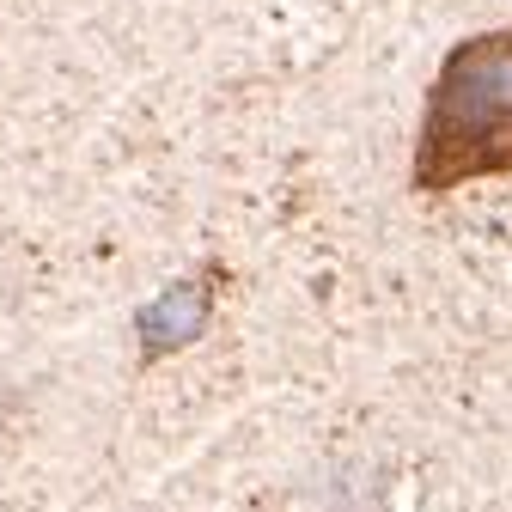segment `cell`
Instances as JSON below:
<instances>
[{
  "mask_svg": "<svg viewBox=\"0 0 512 512\" xmlns=\"http://www.w3.org/2000/svg\"><path fill=\"white\" fill-rule=\"evenodd\" d=\"M482 177H512V25L445 49L409 159L415 196H452Z\"/></svg>",
  "mask_w": 512,
  "mask_h": 512,
  "instance_id": "obj_1",
  "label": "cell"
},
{
  "mask_svg": "<svg viewBox=\"0 0 512 512\" xmlns=\"http://www.w3.org/2000/svg\"><path fill=\"white\" fill-rule=\"evenodd\" d=\"M147 354H165L171 342H189L202 324H208V287L202 281H189V287H177V293H165L147 317Z\"/></svg>",
  "mask_w": 512,
  "mask_h": 512,
  "instance_id": "obj_2",
  "label": "cell"
}]
</instances>
